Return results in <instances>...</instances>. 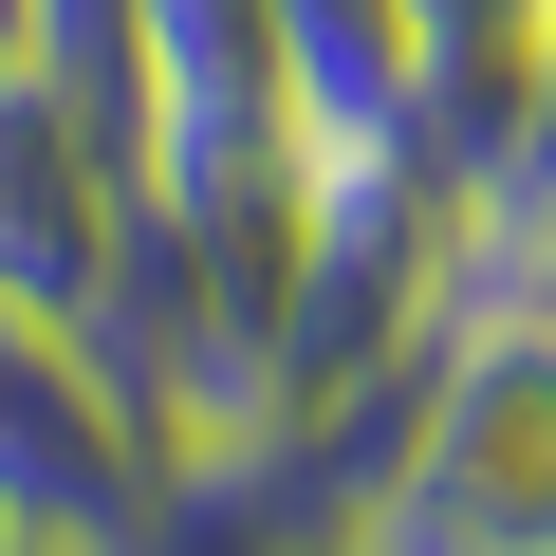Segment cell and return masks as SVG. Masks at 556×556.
<instances>
[{
    "instance_id": "cell-3",
    "label": "cell",
    "mask_w": 556,
    "mask_h": 556,
    "mask_svg": "<svg viewBox=\"0 0 556 556\" xmlns=\"http://www.w3.org/2000/svg\"><path fill=\"white\" fill-rule=\"evenodd\" d=\"M112 260H130V149H112L75 93H38L20 56H0V298L93 334Z\"/></svg>"
},
{
    "instance_id": "cell-2",
    "label": "cell",
    "mask_w": 556,
    "mask_h": 556,
    "mask_svg": "<svg viewBox=\"0 0 556 556\" xmlns=\"http://www.w3.org/2000/svg\"><path fill=\"white\" fill-rule=\"evenodd\" d=\"M167 427L130 408V371L75 334V316H20L0 298V538L20 556H130L167 519Z\"/></svg>"
},
{
    "instance_id": "cell-6",
    "label": "cell",
    "mask_w": 556,
    "mask_h": 556,
    "mask_svg": "<svg viewBox=\"0 0 556 556\" xmlns=\"http://www.w3.org/2000/svg\"><path fill=\"white\" fill-rule=\"evenodd\" d=\"M501 204H556V0L519 20V167H501ZM482 204V223H501Z\"/></svg>"
},
{
    "instance_id": "cell-8",
    "label": "cell",
    "mask_w": 556,
    "mask_h": 556,
    "mask_svg": "<svg viewBox=\"0 0 556 556\" xmlns=\"http://www.w3.org/2000/svg\"><path fill=\"white\" fill-rule=\"evenodd\" d=\"M0 556H20V538H0Z\"/></svg>"
},
{
    "instance_id": "cell-7",
    "label": "cell",
    "mask_w": 556,
    "mask_h": 556,
    "mask_svg": "<svg viewBox=\"0 0 556 556\" xmlns=\"http://www.w3.org/2000/svg\"><path fill=\"white\" fill-rule=\"evenodd\" d=\"M519 20H538V0H408L427 75H519Z\"/></svg>"
},
{
    "instance_id": "cell-5",
    "label": "cell",
    "mask_w": 556,
    "mask_h": 556,
    "mask_svg": "<svg viewBox=\"0 0 556 556\" xmlns=\"http://www.w3.org/2000/svg\"><path fill=\"white\" fill-rule=\"evenodd\" d=\"M464 278H482V298H501V316H538V334H556V204H501Z\"/></svg>"
},
{
    "instance_id": "cell-1",
    "label": "cell",
    "mask_w": 556,
    "mask_h": 556,
    "mask_svg": "<svg viewBox=\"0 0 556 556\" xmlns=\"http://www.w3.org/2000/svg\"><path fill=\"white\" fill-rule=\"evenodd\" d=\"M334 556H556V334L464 278L445 353L408 371V427Z\"/></svg>"
},
{
    "instance_id": "cell-4",
    "label": "cell",
    "mask_w": 556,
    "mask_h": 556,
    "mask_svg": "<svg viewBox=\"0 0 556 556\" xmlns=\"http://www.w3.org/2000/svg\"><path fill=\"white\" fill-rule=\"evenodd\" d=\"M278 75H298V149H408L427 130L408 0H278Z\"/></svg>"
}]
</instances>
